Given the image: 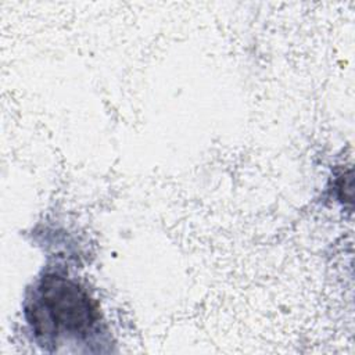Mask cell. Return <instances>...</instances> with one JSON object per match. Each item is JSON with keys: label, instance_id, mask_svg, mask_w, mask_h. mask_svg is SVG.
Instances as JSON below:
<instances>
[{"label": "cell", "instance_id": "obj_1", "mask_svg": "<svg viewBox=\"0 0 355 355\" xmlns=\"http://www.w3.org/2000/svg\"><path fill=\"white\" fill-rule=\"evenodd\" d=\"M26 313L37 336L61 331L83 334L98 319L89 294L75 282L55 275L42 279Z\"/></svg>", "mask_w": 355, "mask_h": 355}]
</instances>
